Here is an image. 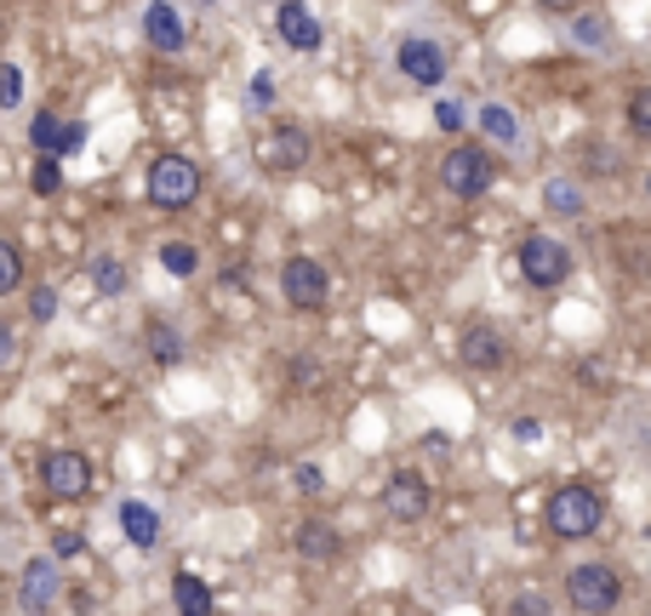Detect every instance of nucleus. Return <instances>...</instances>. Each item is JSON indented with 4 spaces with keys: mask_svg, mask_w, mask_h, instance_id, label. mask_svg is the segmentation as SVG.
I'll return each instance as SVG.
<instances>
[{
    "mask_svg": "<svg viewBox=\"0 0 651 616\" xmlns=\"http://www.w3.org/2000/svg\"><path fill=\"white\" fill-rule=\"evenodd\" d=\"M629 126H635V132L651 143V86H646V92H635V103H629Z\"/></svg>",
    "mask_w": 651,
    "mask_h": 616,
    "instance_id": "27",
    "label": "nucleus"
},
{
    "mask_svg": "<svg viewBox=\"0 0 651 616\" xmlns=\"http://www.w3.org/2000/svg\"><path fill=\"white\" fill-rule=\"evenodd\" d=\"M29 189H35V194H58V189H63V166L40 154V161H35V177H29Z\"/></svg>",
    "mask_w": 651,
    "mask_h": 616,
    "instance_id": "24",
    "label": "nucleus"
},
{
    "mask_svg": "<svg viewBox=\"0 0 651 616\" xmlns=\"http://www.w3.org/2000/svg\"><path fill=\"white\" fill-rule=\"evenodd\" d=\"M566 605L578 616H612L623 605V577L612 565H578L566 577Z\"/></svg>",
    "mask_w": 651,
    "mask_h": 616,
    "instance_id": "2",
    "label": "nucleus"
},
{
    "mask_svg": "<svg viewBox=\"0 0 651 616\" xmlns=\"http://www.w3.org/2000/svg\"><path fill=\"white\" fill-rule=\"evenodd\" d=\"M58 594H63V571H58V559H29L23 565V577H17V605L29 611V616H46L58 605Z\"/></svg>",
    "mask_w": 651,
    "mask_h": 616,
    "instance_id": "8",
    "label": "nucleus"
},
{
    "mask_svg": "<svg viewBox=\"0 0 651 616\" xmlns=\"http://www.w3.org/2000/svg\"><path fill=\"white\" fill-rule=\"evenodd\" d=\"M458 359L469 371H504L509 366V343H504V331H492V325H463V337H458Z\"/></svg>",
    "mask_w": 651,
    "mask_h": 616,
    "instance_id": "11",
    "label": "nucleus"
},
{
    "mask_svg": "<svg viewBox=\"0 0 651 616\" xmlns=\"http://www.w3.org/2000/svg\"><path fill=\"white\" fill-rule=\"evenodd\" d=\"M281 292L292 308H320L326 292H332V274H326L315 257H286L281 263Z\"/></svg>",
    "mask_w": 651,
    "mask_h": 616,
    "instance_id": "9",
    "label": "nucleus"
},
{
    "mask_svg": "<svg viewBox=\"0 0 651 616\" xmlns=\"http://www.w3.org/2000/svg\"><path fill=\"white\" fill-rule=\"evenodd\" d=\"M548 205H555V212H578V189H571V183H555V189H548Z\"/></svg>",
    "mask_w": 651,
    "mask_h": 616,
    "instance_id": "30",
    "label": "nucleus"
},
{
    "mask_svg": "<svg viewBox=\"0 0 651 616\" xmlns=\"http://www.w3.org/2000/svg\"><path fill=\"white\" fill-rule=\"evenodd\" d=\"M149 354H155V366H178L184 359V343L166 320H149Z\"/></svg>",
    "mask_w": 651,
    "mask_h": 616,
    "instance_id": "19",
    "label": "nucleus"
},
{
    "mask_svg": "<svg viewBox=\"0 0 651 616\" xmlns=\"http://www.w3.org/2000/svg\"><path fill=\"white\" fill-rule=\"evenodd\" d=\"M149 200L161 205V212H184V205L200 200V166L184 161V154H161L155 166H149Z\"/></svg>",
    "mask_w": 651,
    "mask_h": 616,
    "instance_id": "3",
    "label": "nucleus"
},
{
    "mask_svg": "<svg viewBox=\"0 0 651 616\" xmlns=\"http://www.w3.org/2000/svg\"><path fill=\"white\" fill-rule=\"evenodd\" d=\"M394 63H400V74H406L412 86H440V81H446V51H440L435 40H423V35L400 40Z\"/></svg>",
    "mask_w": 651,
    "mask_h": 616,
    "instance_id": "12",
    "label": "nucleus"
},
{
    "mask_svg": "<svg viewBox=\"0 0 651 616\" xmlns=\"http://www.w3.org/2000/svg\"><path fill=\"white\" fill-rule=\"evenodd\" d=\"M520 274H525V286H566L571 280V251L560 240H548V235H532L520 246Z\"/></svg>",
    "mask_w": 651,
    "mask_h": 616,
    "instance_id": "5",
    "label": "nucleus"
},
{
    "mask_svg": "<svg viewBox=\"0 0 651 616\" xmlns=\"http://www.w3.org/2000/svg\"><path fill=\"white\" fill-rule=\"evenodd\" d=\"M92 286L104 292V297L127 292V269H120V257H97V263H92Z\"/></svg>",
    "mask_w": 651,
    "mask_h": 616,
    "instance_id": "21",
    "label": "nucleus"
},
{
    "mask_svg": "<svg viewBox=\"0 0 651 616\" xmlns=\"http://www.w3.org/2000/svg\"><path fill=\"white\" fill-rule=\"evenodd\" d=\"M492 177H497V166H492V154L486 149H474V143H458L452 154L440 161V183L452 189L458 200H474V194H486L492 189Z\"/></svg>",
    "mask_w": 651,
    "mask_h": 616,
    "instance_id": "4",
    "label": "nucleus"
},
{
    "mask_svg": "<svg viewBox=\"0 0 651 616\" xmlns=\"http://www.w3.org/2000/svg\"><path fill=\"white\" fill-rule=\"evenodd\" d=\"M40 485H46V497H58V502H81L92 491V462L81 451H46Z\"/></svg>",
    "mask_w": 651,
    "mask_h": 616,
    "instance_id": "6",
    "label": "nucleus"
},
{
    "mask_svg": "<svg viewBox=\"0 0 651 616\" xmlns=\"http://www.w3.org/2000/svg\"><path fill=\"white\" fill-rule=\"evenodd\" d=\"M269 97H274V74H269V69H258V74H252V103L263 109Z\"/></svg>",
    "mask_w": 651,
    "mask_h": 616,
    "instance_id": "32",
    "label": "nucleus"
},
{
    "mask_svg": "<svg viewBox=\"0 0 651 616\" xmlns=\"http://www.w3.org/2000/svg\"><path fill=\"white\" fill-rule=\"evenodd\" d=\"M297 485H304V491H320V485H326V474L315 469V462H304V469H297Z\"/></svg>",
    "mask_w": 651,
    "mask_h": 616,
    "instance_id": "34",
    "label": "nucleus"
},
{
    "mask_svg": "<svg viewBox=\"0 0 651 616\" xmlns=\"http://www.w3.org/2000/svg\"><path fill=\"white\" fill-rule=\"evenodd\" d=\"M29 320H35V325L58 320V292H52V286H35V292H29Z\"/></svg>",
    "mask_w": 651,
    "mask_h": 616,
    "instance_id": "26",
    "label": "nucleus"
},
{
    "mask_svg": "<svg viewBox=\"0 0 651 616\" xmlns=\"http://www.w3.org/2000/svg\"><path fill=\"white\" fill-rule=\"evenodd\" d=\"M120 531H127L138 548H155L161 543V513L149 502H120Z\"/></svg>",
    "mask_w": 651,
    "mask_h": 616,
    "instance_id": "16",
    "label": "nucleus"
},
{
    "mask_svg": "<svg viewBox=\"0 0 651 616\" xmlns=\"http://www.w3.org/2000/svg\"><path fill=\"white\" fill-rule=\"evenodd\" d=\"M81 548H86V536H81V531H58V536H52V559H74Z\"/></svg>",
    "mask_w": 651,
    "mask_h": 616,
    "instance_id": "29",
    "label": "nucleus"
},
{
    "mask_svg": "<svg viewBox=\"0 0 651 616\" xmlns=\"http://www.w3.org/2000/svg\"><path fill=\"white\" fill-rule=\"evenodd\" d=\"M274 29H281V40L292 46V51H320V17L304 7V0H281L274 7Z\"/></svg>",
    "mask_w": 651,
    "mask_h": 616,
    "instance_id": "13",
    "label": "nucleus"
},
{
    "mask_svg": "<svg viewBox=\"0 0 651 616\" xmlns=\"http://www.w3.org/2000/svg\"><path fill=\"white\" fill-rule=\"evenodd\" d=\"M17 286H23V251H17V240H0V297Z\"/></svg>",
    "mask_w": 651,
    "mask_h": 616,
    "instance_id": "22",
    "label": "nucleus"
},
{
    "mask_svg": "<svg viewBox=\"0 0 651 616\" xmlns=\"http://www.w3.org/2000/svg\"><path fill=\"white\" fill-rule=\"evenodd\" d=\"M481 126H486V132H492L497 143H514V138H520V120H514L509 109H497V103H492V109L481 115Z\"/></svg>",
    "mask_w": 651,
    "mask_h": 616,
    "instance_id": "23",
    "label": "nucleus"
},
{
    "mask_svg": "<svg viewBox=\"0 0 651 616\" xmlns=\"http://www.w3.org/2000/svg\"><path fill=\"white\" fill-rule=\"evenodd\" d=\"M297 554H304V559H332L338 554V531L326 520H304V525H297Z\"/></svg>",
    "mask_w": 651,
    "mask_h": 616,
    "instance_id": "18",
    "label": "nucleus"
},
{
    "mask_svg": "<svg viewBox=\"0 0 651 616\" xmlns=\"http://www.w3.org/2000/svg\"><path fill=\"white\" fill-rule=\"evenodd\" d=\"M435 120L446 126V132H463V109H458V103H435Z\"/></svg>",
    "mask_w": 651,
    "mask_h": 616,
    "instance_id": "31",
    "label": "nucleus"
},
{
    "mask_svg": "<svg viewBox=\"0 0 651 616\" xmlns=\"http://www.w3.org/2000/svg\"><path fill=\"white\" fill-rule=\"evenodd\" d=\"M578 35H583V46H606V40H600V35H606V23L583 17V23H578Z\"/></svg>",
    "mask_w": 651,
    "mask_h": 616,
    "instance_id": "33",
    "label": "nucleus"
},
{
    "mask_svg": "<svg viewBox=\"0 0 651 616\" xmlns=\"http://www.w3.org/2000/svg\"><path fill=\"white\" fill-rule=\"evenodd\" d=\"M29 138H35V149L46 154V161H58V154H74L86 143V126L81 120H58V115H35V126H29Z\"/></svg>",
    "mask_w": 651,
    "mask_h": 616,
    "instance_id": "14",
    "label": "nucleus"
},
{
    "mask_svg": "<svg viewBox=\"0 0 651 616\" xmlns=\"http://www.w3.org/2000/svg\"><path fill=\"white\" fill-rule=\"evenodd\" d=\"M514 616H548V600L537 594V588H520V594H514Z\"/></svg>",
    "mask_w": 651,
    "mask_h": 616,
    "instance_id": "28",
    "label": "nucleus"
},
{
    "mask_svg": "<svg viewBox=\"0 0 651 616\" xmlns=\"http://www.w3.org/2000/svg\"><path fill=\"white\" fill-rule=\"evenodd\" d=\"M17 103H23V69L0 63V109H17Z\"/></svg>",
    "mask_w": 651,
    "mask_h": 616,
    "instance_id": "25",
    "label": "nucleus"
},
{
    "mask_svg": "<svg viewBox=\"0 0 651 616\" xmlns=\"http://www.w3.org/2000/svg\"><path fill=\"white\" fill-rule=\"evenodd\" d=\"M143 35L155 51H184L189 46V23L178 7H166V0H155V7H143Z\"/></svg>",
    "mask_w": 651,
    "mask_h": 616,
    "instance_id": "15",
    "label": "nucleus"
},
{
    "mask_svg": "<svg viewBox=\"0 0 651 616\" xmlns=\"http://www.w3.org/2000/svg\"><path fill=\"white\" fill-rule=\"evenodd\" d=\"M304 161H309V132H304V126L281 120V126H269V132L258 138V166H269V171H297Z\"/></svg>",
    "mask_w": 651,
    "mask_h": 616,
    "instance_id": "10",
    "label": "nucleus"
},
{
    "mask_svg": "<svg viewBox=\"0 0 651 616\" xmlns=\"http://www.w3.org/2000/svg\"><path fill=\"white\" fill-rule=\"evenodd\" d=\"M161 263H166V274H178V280H189V274L200 269V251H194L189 240H166V246H161Z\"/></svg>",
    "mask_w": 651,
    "mask_h": 616,
    "instance_id": "20",
    "label": "nucleus"
},
{
    "mask_svg": "<svg viewBox=\"0 0 651 616\" xmlns=\"http://www.w3.org/2000/svg\"><path fill=\"white\" fill-rule=\"evenodd\" d=\"M429 508H435V497H429V479H423L417 469L389 474V485H383V513H389L394 525H417Z\"/></svg>",
    "mask_w": 651,
    "mask_h": 616,
    "instance_id": "7",
    "label": "nucleus"
},
{
    "mask_svg": "<svg viewBox=\"0 0 651 616\" xmlns=\"http://www.w3.org/2000/svg\"><path fill=\"white\" fill-rule=\"evenodd\" d=\"M600 520H606V497H600L594 485H560V491L548 497V531L566 536V543L594 536Z\"/></svg>",
    "mask_w": 651,
    "mask_h": 616,
    "instance_id": "1",
    "label": "nucleus"
},
{
    "mask_svg": "<svg viewBox=\"0 0 651 616\" xmlns=\"http://www.w3.org/2000/svg\"><path fill=\"white\" fill-rule=\"evenodd\" d=\"M171 605H178V616H212V588L178 571V582H171Z\"/></svg>",
    "mask_w": 651,
    "mask_h": 616,
    "instance_id": "17",
    "label": "nucleus"
}]
</instances>
